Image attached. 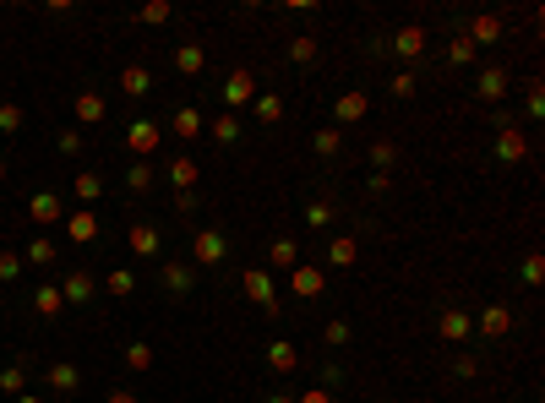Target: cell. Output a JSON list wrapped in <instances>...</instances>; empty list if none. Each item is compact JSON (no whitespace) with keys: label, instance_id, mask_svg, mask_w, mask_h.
<instances>
[{"label":"cell","instance_id":"8","mask_svg":"<svg viewBox=\"0 0 545 403\" xmlns=\"http://www.w3.org/2000/svg\"><path fill=\"white\" fill-rule=\"evenodd\" d=\"M441 338L463 343V338H469V316H463V311H441Z\"/></svg>","mask_w":545,"mask_h":403},{"label":"cell","instance_id":"12","mask_svg":"<svg viewBox=\"0 0 545 403\" xmlns=\"http://www.w3.org/2000/svg\"><path fill=\"white\" fill-rule=\"evenodd\" d=\"M294 273V294H322V273L316 267H289Z\"/></svg>","mask_w":545,"mask_h":403},{"label":"cell","instance_id":"18","mask_svg":"<svg viewBox=\"0 0 545 403\" xmlns=\"http://www.w3.org/2000/svg\"><path fill=\"white\" fill-rule=\"evenodd\" d=\"M289 61H294V66H311V61H316V39H306V33H300V39L289 44Z\"/></svg>","mask_w":545,"mask_h":403},{"label":"cell","instance_id":"13","mask_svg":"<svg viewBox=\"0 0 545 403\" xmlns=\"http://www.w3.org/2000/svg\"><path fill=\"white\" fill-rule=\"evenodd\" d=\"M360 115H365V93H344V99H338V125L360 120Z\"/></svg>","mask_w":545,"mask_h":403},{"label":"cell","instance_id":"4","mask_svg":"<svg viewBox=\"0 0 545 403\" xmlns=\"http://www.w3.org/2000/svg\"><path fill=\"white\" fill-rule=\"evenodd\" d=\"M524 147H529V142H524V131H518V125H507L502 137H496V159H507V163H513V159H524Z\"/></svg>","mask_w":545,"mask_h":403},{"label":"cell","instance_id":"10","mask_svg":"<svg viewBox=\"0 0 545 403\" xmlns=\"http://www.w3.org/2000/svg\"><path fill=\"white\" fill-rule=\"evenodd\" d=\"M502 93H507V71H502V66L480 71V99H502Z\"/></svg>","mask_w":545,"mask_h":403},{"label":"cell","instance_id":"19","mask_svg":"<svg viewBox=\"0 0 545 403\" xmlns=\"http://www.w3.org/2000/svg\"><path fill=\"white\" fill-rule=\"evenodd\" d=\"M175 131H180V137H202V115H196V109H180V115H175Z\"/></svg>","mask_w":545,"mask_h":403},{"label":"cell","instance_id":"27","mask_svg":"<svg viewBox=\"0 0 545 403\" xmlns=\"http://www.w3.org/2000/svg\"><path fill=\"white\" fill-rule=\"evenodd\" d=\"M393 159H399V153H393V147H387V142H377V147H371V163H377L382 175H387V169H393Z\"/></svg>","mask_w":545,"mask_h":403},{"label":"cell","instance_id":"3","mask_svg":"<svg viewBox=\"0 0 545 403\" xmlns=\"http://www.w3.org/2000/svg\"><path fill=\"white\" fill-rule=\"evenodd\" d=\"M393 49H399L403 61H420V55H425V33H420V27H399Z\"/></svg>","mask_w":545,"mask_h":403},{"label":"cell","instance_id":"35","mask_svg":"<svg viewBox=\"0 0 545 403\" xmlns=\"http://www.w3.org/2000/svg\"><path fill=\"white\" fill-rule=\"evenodd\" d=\"M268 403H294V392H272V398Z\"/></svg>","mask_w":545,"mask_h":403},{"label":"cell","instance_id":"20","mask_svg":"<svg viewBox=\"0 0 545 403\" xmlns=\"http://www.w3.org/2000/svg\"><path fill=\"white\" fill-rule=\"evenodd\" d=\"M306 223H311V229H327V223H333V202H311V207H306Z\"/></svg>","mask_w":545,"mask_h":403},{"label":"cell","instance_id":"2","mask_svg":"<svg viewBox=\"0 0 545 403\" xmlns=\"http://www.w3.org/2000/svg\"><path fill=\"white\" fill-rule=\"evenodd\" d=\"M251 93H256L251 71H234V77L224 82V104H230V109H240V104H251Z\"/></svg>","mask_w":545,"mask_h":403},{"label":"cell","instance_id":"32","mask_svg":"<svg viewBox=\"0 0 545 403\" xmlns=\"http://www.w3.org/2000/svg\"><path fill=\"white\" fill-rule=\"evenodd\" d=\"M65 294H71V300H87V294H93V283H87V278H71V283H65Z\"/></svg>","mask_w":545,"mask_h":403},{"label":"cell","instance_id":"28","mask_svg":"<svg viewBox=\"0 0 545 403\" xmlns=\"http://www.w3.org/2000/svg\"><path fill=\"white\" fill-rule=\"evenodd\" d=\"M131 240H137V251H142V256H153V251H158V235H153V229H137V235H131Z\"/></svg>","mask_w":545,"mask_h":403},{"label":"cell","instance_id":"26","mask_svg":"<svg viewBox=\"0 0 545 403\" xmlns=\"http://www.w3.org/2000/svg\"><path fill=\"white\" fill-rule=\"evenodd\" d=\"M322 338L333 343V349H344V343H349V322H327V327H322Z\"/></svg>","mask_w":545,"mask_h":403},{"label":"cell","instance_id":"7","mask_svg":"<svg viewBox=\"0 0 545 403\" xmlns=\"http://www.w3.org/2000/svg\"><path fill=\"white\" fill-rule=\"evenodd\" d=\"M469 44H491V39H502V17H480V22H469V33H463Z\"/></svg>","mask_w":545,"mask_h":403},{"label":"cell","instance_id":"14","mask_svg":"<svg viewBox=\"0 0 545 403\" xmlns=\"http://www.w3.org/2000/svg\"><path fill=\"white\" fill-rule=\"evenodd\" d=\"M268 262H272V267H300V251H294V240H272Z\"/></svg>","mask_w":545,"mask_h":403},{"label":"cell","instance_id":"24","mask_svg":"<svg viewBox=\"0 0 545 403\" xmlns=\"http://www.w3.org/2000/svg\"><path fill=\"white\" fill-rule=\"evenodd\" d=\"M169 180H175V185H191V180H196V163H191V159H175V163H169Z\"/></svg>","mask_w":545,"mask_h":403},{"label":"cell","instance_id":"34","mask_svg":"<svg viewBox=\"0 0 545 403\" xmlns=\"http://www.w3.org/2000/svg\"><path fill=\"white\" fill-rule=\"evenodd\" d=\"M294 403H333V392H327V387H316V392H300Z\"/></svg>","mask_w":545,"mask_h":403},{"label":"cell","instance_id":"11","mask_svg":"<svg viewBox=\"0 0 545 403\" xmlns=\"http://www.w3.org/2000/svg\"><path fill=\"white\" fill-rule=\"evenodd\" d=\"M131 147H137V153H153V147H158V125L137 120V125H131Z\"/></svg>","mask_w":545,"mask_h":403},{"label":"cell","instance_id":"36","mask_svg":"<svg viewBox=\"0 0 545 403\" xmlns=\"http://www.w3.org/2000/svg\"><path fill=\"white\" fill-rule=\"evenodd\" d=\"M109 403H137V398H131V392H115V398H109Z\"/></svg>","mask_w":545,"mask_h":403},{"label":"cell","instance_id":"33","mask_svg":"<svg viewBox=\"0 0 545 403\" xmlns=\"http://www.w3.org/2000/svg\"><path fill=\"white\" fill-rule=\"evenodd\" d=\"M131 185H137V191H147V185H153V169H142V163H137V169H131Z\"/></svg>","mask_w":545,"mask_h":403},{"label":"cell","instance_id":"29","mask_svg":"<svg viewBox=\"0 0 545 403\" xmlns=\"http://www.w3.org/2000/svg\"><path fill=\"white\" fill-rule=\"evenodd\" d=\"M409 93H415V71H399L393 77V99H409Z\"/></svg>","mask_w":545,"mask_h":403},{"label":"cell","instance_id":"31","mask_svg":"<svg viewBox=\"0 0 545 403\" xmlns=\"http://www.w3.org/2000/svg\"><path fill=\"white\" fill-rule=\"evenodd\" d=\"M126 93H147V71H142V66H131V71H126Z\"/></svg>","mask_w":545,"mask_h":403},{"label":"cell","instance_id":"5","mask_svg":"<svg viewBox=\"0 0 545 403\" xmlns=\"http://www.w3.org/2000/svg\"><path fill=\"white\" fill-rule=\"evenodd\" d=\"M507 327H513V311H507V305H491V311L480 316V333H485V338H502Z\"/></svg>","mask_w":545,"mask_h":403},{"label":"cell","instance_id":"30","mask_svg":"<svg viewBox=\"0 0 545 403\" xmlns=\"http://www.w3.org/2000/svg\"><path fill=\"white\" fill-rule=\"evenodd\" d=\"M71 240H93V218H87V213L71 218Z\"/></svg>","mask_w":545,"mask_h":403},{"label":"cell","instance_id":"15","mask_svg":"<svg viewBox=\"0 0 545 403\" xmlns=\"http://www.w3.org/2000/svg\"><path fill=\"white\" fill-rule=\"evenodd\" d=\"M202 61H208V55H202V44H186V49L175 55V66H180L186 77H196V71H202Z\"/></svg>","mask_w":545,"mask_h":403},{"label":"cell","instance_id":"23","mask_svg":"<svg viewBox=\"0 0 545 403\" xmlns=\"http://www.w3.org/2000/svg\"><path fill=\"white\" fill-rule=\"evenodd\" d=\"M447 61H453V66H469V61H475V44H469V39H453V44H447Z\"/></svg>","mask_w":545,"mask_h":403},{"label":"cell","instance_id":"16","mask_svg":"<svg viewBox=\"0 0 545 403\" xmlns=\"http://www.w3.org/2000/svg\"><path fill=\"white\" fill-rule=\"evenodd\" d=\"M213 142H224V147L240 142V120H234V115H218V120H213Z\"/></svg>","mask_w":545,"mask_h":403},{"label":"cell","instance_id":"17","mask_svg":"<svg viewBox=\"0 0 545 403\" xmlns=\"http://www.w3.org/2000/svg\"><path fill=\"white\" fill-rule=\"evenodd\" d=\"M164 283H169V289H175V294H186V289H191V267L169 262V267H164Z\"/></svg>","mask_w":545,"mask_h":403},{"label":"cell","instance_id":"21","mask_svg":"<svg viewBox=\"0 0 545 403\" xmlns=\"http://www.w3.org/2000/svg\"><path fill=\"white\" fill-rule=\"evenodd\" d=\"M327 256H333L338 267H349V262H355V240H349V235H338V240L327 245Z\"/></svg>","mask_w":545,"mask_h":403},{"label":"cell","instance_id":"6","mask_svg":"<svg viewBox=\"0 0 545 403\" xmlns=\"http://www.w3.org/2000/svg\"><path fill=\"white\" fill-rule=\"evenodd\" d=\"M294 360H300V354H294L289 338H272L268 343V365H272V371H294Z\"/></svg>","mask_w":545,"mask_h":403},{"label":"cell","instance_id":"9","mask_svg":"<svg viewBox=\"0 0 545 403\" xmlns=\"http://www.w3.org/2000/svg\"><path fill=\"white\" fill-rule=\"evenodd\" d=\"M246 294L262 300L268 311H278V305H272V278H268V273H246Z\"/></svg>","mask_w":545,"mask_h":403},{"label":"cell","instance_id":"1","mask_svg":"<svg viewBox=\"0 0 545 403\" xmlns=\"http://www.w3.org/2000/svg\"><path fill=\"white\" fill-rule=\"evenodd\" d=\"M191 251H196V262L218 267V262H224V251H230V240H224L218 229H202V235H196V245H191Z\"/></svg>","mask_w":545,"mask_h":403},{"label":"cell","instance_id":"25","mask_svg":"<svg viewBox=\"0 0 545 403\" xmlns=\"http://www.w3.org/2000/svg\"><path fill=\"white\" fill-rule=\"evenodd\" d=\"M256 115H262V120H278V115H284V104H278V99H272V93H262V99H256Z\"/></svg>","mask_w":545,"mask_h":403},{"label":"cell","instance_id":"22","mask_svg":"<svg viewBox=\"0 0 545 403\" xmlns=\"http://www.w3.org/2000/svg\"><path fill=\"white\" fill-rule=\"evenodd\" d=\"M338 147H344V131H316V153L322 159H333Z\"/></svg>","mask_w":545,"mask_h":403},{"label":"cell","instance_id":"37","mask_svg":"<svg viewBox=\"0 0 545 403\" xmlns=\"http://www.w3.org/2000/svg\"><path fill=\"white\" fill-rule=\"evenodd\" d=\"M22 403H33V398H22Z\"/></svg>","mask_w":545,"mask_h":403}]
</instances>
